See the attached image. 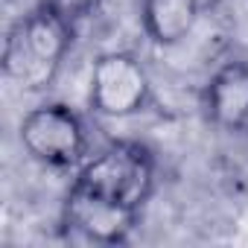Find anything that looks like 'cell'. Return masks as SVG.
Returning a JSON list of instances; mask_svg holds the SVG:
<instances>
[{
    "label": "cell",
    "mask_w": 248,
    "mask_h": 248,
    "mask_svg": "<svg viewBox=\"0 0 248 248\" xmlns=\"http://www.w3.org/2000/svg\"><path fill=\"white\" fill-rule=\"evenodd\" d=\"M70 41L73 27L38 3L30 15L18 18L3 38V76L30 93L47 91L62 70Z\"/></svg>",
    "instance_id": "cell-1"
},
{
    "label": "cell",
    "mask_w": 248,
    "mask_h": 248,
    "mask_svg": "<svg viewBox=\"0 0 248 248\" xmlns=\"http://www.w3.org/2000/svg\"><path fill=\"white\" fill-rule=\"evenodd\" d=\"M73 187L140 210L155 190V158L143 143L135 140L108 143L93 158L82 161Z\"/></svg>",
    "instance_id": "cell-2"
},
{
    "label": "cell",
    "mask_w": 248,
    "mask_h": 248,
    "mask_svg": "<svg viewBox=\"0 0 248 248\" xmlns=\"http://www.w3.org/2000/svg\"><path fill=\"white\" fill-rule=\"evenodd\" d=\"M18 140L32 161L53 170L79 167L88 155L85 120L64 102H47L27 111L18 126Z\"/></svg>",
    "instance_id": "cell-3"
},
{
    "label": "cell",
    "mask_w": 248,
    "mask_h": 248,
    "mask_svg": "<svg viewBox=\"0 0 248 248\" xmlns=\"http://www.w3.org/2000/svg\"><path fill=\"white\" fill-rule=\"evenodd\" d=\"M149 73L143 62L132 53H102L91 70V108L99 117L123 120L146 108L149 102Z\"/></svg>",
    "instance_id": "cell-4"
},
{
    "label": "cell",
    "mask_w": 248,
    "mask_h": 248,
    "mask_svg": "<svg viewBox=\"0 0 248 248\" xmlns=\"http://www.w3.org/2000/svg\"><path fill=\"white\" fill-rule=\"evenodd\" d=\"M138 213L132 207H123L111 199L93 196L88 190H79L70 184V193L62 207V222L79 233L88 242H102V245H117L126 242L138 225Z\"/></svg>",
    "instance_id": "cell-5"
},
{
    "label": "cell",
    "mask_w": 248,
    "mask_h": 248,
    "mask_svg": "<svg viewBox=\"0 0 248 248\" xmlns=\"http://www.w3.org/2000/svg\"><path fill=\"white\" fill-rule=\"evenodd\" d=\"M204 111L222 132L248 129V62L231 59L210 73L204 85Z\"/></svg>",
    "instance_id": "cell-6"
},
{
    "label": "cell",
    "mask_w": 248,
    "mask_h": 248,
    "mask_svg": "<svg viewBox=\"0 0 248 248\" xmlns=\"http://www.w3.org/2000/svg\"><path fill=\"white\" fill-rule=\"evenodd\" d=\"M202 12V0H143V30L146 35L161 44V47H172L181 44Z\"/></svg>",
    "instance_id": "cell-7"
},
{
    "label": "cell",
    "mask_w": 248,
    "mask_h": 248,
    "mask_svg": "<svg viewBox=\"0 0 248 248\" xmlns=\"http://www.w3.org/2000/svg\"><path fill=\"white\" fill-rule=\"evenodd\" d=\"M41 6L50 9L56 18H62L67 27H79L96 6V0H41Z\"/></svg>",
    "instance_id": "cell-8"
}]
</instances>
